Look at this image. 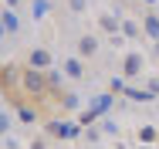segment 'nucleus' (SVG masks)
<instances>
[{
    "label": "nucleus",
    "instance_id": "obj_1",
    "mask_svg": "<svg viewBox=\"0 0 159 149\" xmlns=\"http://www.w3.org/2000/svg\"><path fill=\"white\" fill-rule=\"evenodd\" d=\"M24 88H27V95H34V98H44V95L51 91V78H44L41 68H27V71H24Z\"/></svg>",
    "mask_w": 159,
    "mask_h": 149
},
{
    "label": "nucleus",
    "instance_id": "obj_2",
    "mask_svg": "<svg viewBox=\"0 0 159 149\" xmlns=\"http://www.w3.org/2000/svg\"><path fill=\"white\" fill-rule=\"evenodd\" d=\"M139 71H142V54H129V58H125V75L135 78Z\"/></svg>",
    "mask_w": 159,
    "mask_h": 149
},
{
    "label": "nucleus",
    "instance_id": "obj_3",
    "mask_svg": "<svg viewBox=\"0 0 159 149\" xmlns=\"http://www.w3.org/2000/svg\"><path fill=\"white\" fill-rule=\"evenodd\" d=\"M48 64H51V54L48 51H31V68H41L44 71Z\"/></svg>",
    "mask_w": 159,
    "mask_h": 149
},
{
    "label": "nucleus",
    "instance_id": "obj_4",
    "mask_svg": "<svg viewBox=\"0 0 159 149\" xmlns=\"http://www.w3.org/2000/svg\"><path fill=\"white\" fill-rule=\"evenodd\" d=\"M95 51H98V41H95V37H81V44H78V54L85 58V54H95Z\"/></svg>",
    "mask_w": 159,
    "mask_h": 149
},
{
    "label": "nucleus",
    "instance_id": "obj_5",
    "mask_svg": "<svg viewBox=\"0 0 159 149\" xmlns=\"http://www.w3.org/2000/svg\"><path fill=\"white\" fill-rule=\"evenodd\" d=\"M64 71H68L71 78H81V71H85V68H81V61H78V58H71L68 64H64Z\"/></svg>",
    "mask_w": 159,
    "mask_h": 149
},
{
    "label": "nucleus",
    "instance_id": "obj_6",
    "mask_svg": "<svg viewBox=\"0 0 159 149\" xmlns=\"http://www.w3.org/2000/svg\"><path fill=\"white\" fill-rule=\"evenodd\" d=\"M3 30H17V17H14V10H3Z\"/></svg>",
    "mask_w": 159,
    "mask_h": 149
},
{
    "label": "nucleus",
    "instance_id": "obj_7",
    "mask_svg": "<svg viewBox=\"0 0 159 149\" xmlns=\"http://www.w3.org/2000/svg\"><path fill=\"white\" fill-rule=\"evenodd\" d=\"M146 30H149V34L159 41V21H156V17H146Z\"/></svg>",
    "mask_w": 159,
    "mask_h": 149
},
{
    "label": "nucleus",
    "instance_id": "obj_8",
    "mask_svg": "<svg viewBox=\"0 0 159 149\" xmlns=\"http://www.w3.org/2000/svg\"><path fill=\"white\" fill-rule=\"evenodd\" d=\"M20 119H24V122H31V119H37V112H31V109L24 105V109H20Z\"/></svg>",
    "mask_w": 159,
    "mask_h": 149
},
{
    "label": "nucleus",
    "instance_id": "obj_9",
    "mask_svg": "<svg viewBox=\"0 0 159 149\" xmlns=\"http://www.w3.org/2000/svg\"><path fill=\"white\" fill-rule=\"evenodd\" d=\"M71 7H75V10H81V7H85V0H71Z\"/></svg>",
    "mask_w": 159,
    "mask_h": 149
},
{
    "label": "nucleus",
    "instance_id": "obj_10",
    "mask_svg": "<svg viewBox=\"0 0 159 149\" xmlns=\"http://www.w3.org/2000/svg\"><path fill=\"white\" fill-rule=\"evenodd\" d=\"M31 149H44V142H34V146H31Z\"/></svg>",
    "mask_w": 159,
    "mask_h": 149
},
{
    "label": "nucleus",
    "instance_id": "obj_11",
    "mask_svg": "<svg viewBox=\"0 0 159 149\" xmlns=\"http://www.w3.org/2000/svg\"><path fill=\"white\" fill-rule=\"evenodd\" d=\"M7 3H10V7H14V3H17V0H7Z\"/></svg>",
    "mask_w": 159,
    "mask_h": 149
}]
</instances>
